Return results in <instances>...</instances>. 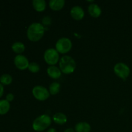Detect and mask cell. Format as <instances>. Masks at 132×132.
<instances>
[{
	"label": "cell",
	"instance_id": "6",
	"mask_svg": "<svg viewBox=\"0 0 132 132\" xmlns=\"http://www.w3.org/2000/svg\"><path fill=\"white\" fill-rule=\"evenodd\" d=\"M113 72L117 77L123 80H126L130 74V68L126 64L120 62L115 64Z\"/></svg>",
	"mask_w": 132,
	"mask_h": 132
},
{
	"label": "cell",
	"instance_id": "13",
	"mask_svg": "<svg viewBox=\"0 0 132 132\" xmlns=\"http://www.w3.org/2000/svg\"><path fill=\"white\" fill-rule=\"evenodd\" d=\"M52 119L55 123L59 125H64L67 122V116L62 112H57L53 116Z\"/></svg>",
	"mask_w": 132,
	"mask_h": 132
},
{
	"label": "cell",
	"instance_id": "12",
	"mask_svg": "<svg viewBox=\"0 0 132 132\" xmlns=\"http://www.w3.org/2000/svg\"><path fill=\"white\" fill-rule=\"evenodd\" d=\"M49 7L54 11H59L64 7L65 5L64 0H50L49 1Z\"/></svg>",
	"mask_w": 132,
	"mask_h": 132
},
{
	"label": "cell",
	"instance_id": "8",
	"mask_svg": "<svg viewBox=\"0 0 132 132\" xmlns=\"http://www.w3.org/2000/svg\"><path fill=\"white\" fill-rule=\"evenodd\" d=\"M14 64L17 68L21 70H24L27 69L29 66V61L27 57L22 54L17 55L14 58Z\"/></svg>",
	"mask_w": 132,
	"mask_h": 132
},
{
	"label": "cell",
	"instance_id": "4",
	"mask_svg": "<svg viewBox=\"0 0 132 132\" xmlns=\"http://www.w3.org/2000/svg\"><path fill=\"white\" fill-rule=\"evenodd\" d=\"M72 48V43L68 37H61L55 43V49L59 54H64L69 52Z\"/></svg>",
	"mask_w": 132,
	"mask_h": 132
},
{
	"label": "cell",
	"instance_id": "15",
	"mask_svg": "<svg viewBox=\"0 0 132 132\" xmlns=\"http://www.w3.org/2000/svg\"><path fill=\"white\" fill-rule=\"evenodd\" d=\"M32 5L35 10L38 12H42L46 9V2L45 0H34Z\"/></svg>",
	"mask_w": 132,
	"mask_h": 132
},
{
	"label": "cell",
	"instance_id": "14",
	"mask_svg": "<svg viewBox=\"0 0 132 132\" xmlns=\"http://www.w3.org/2000/svg\"><path fill=\"white\" fill-rule=\"evenodd\" d=\"M74 130L76 132H90L91 126L88 122H79L76 125Z\"/></svg>",
	"mask_w": 132,
	"mask_h": 132
},
{
	"label": "cell",
	"instance_id": "16",
	"mask_svg": "<svg viewBox=\"0 0 132 132\" xmlns=\"http://www.w3.org/2000/svg\"><path fill=\"white\" fill-rule=\"evenodd\" d=\"M12 49L14 52L18 54V55H19V54H21L22 53L24 52V51L25 50V45L22 42L16 41L12 44Z\"/></svg>",
	"mask_w": 132,
	"mask_h": 132
},
{
	"label": "cell",
	"instance_id": "25",
	"mask_svg": "<svg viewBox=\"0 0 132 132\" xmlns=\"http://www.w3.org/2000/svg\"><path fill=\"white\" fill-rule=\"evenodd\" d=\"M46 132H57V130L54 128H50L47 130Z\"/></svg>",
	"mask_w": 132,
	"mask_h": 132
},
{
	"label": "cell",
	"instance_id": "20",
	"mask_svg": "<svg viewBox=\"0 0 132 132\" xmlns=\"http://www.w3.org/2000/svg\"><path fill=\"white\" fill-rule=\"evenodd\" d=\"M28 69L30 72L33 73H38L40 71V66L36 62H32L30 63Z\"/></svg>",
	"mask_w": 132,
	"mask_h": 132
},
{
	"label": "cell",
	"instance_id": "23",
	"mask_svg": "<svg viewBox=\"0 0 132 132\" xmlns=\"http://www.w3.org/2000/svg\"><path fill=\"white\" fill-rule=\"evenodd\" d=\"M3 92H4L3 85L0 82V97H1L2 95H3Z\"/></svg>",
	"mask_w": 132,
	"mask_h": 132
},
{
	"label": "cell",
	"instance_id": "18",
	"mask_svg": "<svg viewBox=\"0 0 132 132\" xmlns=\"http://www.w3.org/2000/svg\"><path fill=\"white\" fill-rule=\"evenodd\" d=\"M61 85L57 82H54L51 83L49 86L48 91L50 95H56L60 92Z\"/></svg>",
	"mask_w": 132,
	"mask_h": 132
},
{
	"label": "cell",
	"instance_id": "10",
	"mask_svg": "<svg viewBox=\"0 0 132 132\" xmlns=\"http://www.w3.org/2000/svg\"><path fill=\"white\" fill-rule=\"evenodd\" d=\"M48 76L52 79H58L59 77H61L62 74V72L61 71L60 68L57 67L56 66H49L46 70Z\"/></svg>",
	"mask_w": 132,
	"mask_h": 132
},
{
	"label": "cell",
	"instance_id": "17",
	"mask_svg": "<svg viewBox=\"0 0 132 132\" xmlns=\"http://www.w3.org/2000/svg\"><path fill=\"white\" fill-rule=\"evenodd\" d=\"M10 108V104L6 99L0 100V115H5L9 112Z\"/></svg>",
	"mask_w": 132,
	"mask_h": 132
},
{
	"label": "cell",
	"instance_id": "3",
	"mask_svg": "<svg viewBox=\"0 0 132 132\" xmlns=\"http://www.w3.org/2000/svg\"><path fill=\"white\" fill-rule=\"evenodd\" d=\"M51 124V117L47 114H43L35 119L32 123V128L37 132L43 131L47 129Z\"/></svg>",
	"mask_w": 132,
	"mask_h": 132
},
{
	"label": "cell",
	"instance_id": "1",
	"mask_svg": "<svg viewBox=\"0 0 132 132\" xmlns=\"http://www.w3.org/2000/svg\"><path fill=\"white\" fill-rule=\"evenodd\" d=\"M45 28L41 23H33L28 26L27 30V36L32 42H37L42 39L45 34Z\"/></svg>",
	"mask_w": 132,
	"mask_h": 132
},
{
	"label": "cell",
	"instance_id": "7",
	"mask_svg": "<svg viewBox=\"0 0 132 132\" xmlns=\"http://www.w3.org/2000/svg\"><path fill=\"white\" fill-rule=\"evenodd\" d=\"M32 94L34 97L39 101H46V99H48L50 95L48 90L46 89L45 86H41V85H37L33 88Z\"/></svg>",
	"mask_w": 132,
	"mask_h": 132
},
{
	"label": "cell",
	"instance_id": "11",
	"mask_svg": "<svg viewBox=\"0 0 132 132\" xmlns=\"http://www.w3.org/2000/svg\"><path fill=\"white\" fill-rule=\"evenodd\" d=\"M88 11L89 14L93 18H99L102 14V10L100 6L95 3H92L88 5Z\"/></svg>",
	"mask_w": 132,
	"mask_h": 132
},
{
	"label": "cell",
	"instance_id": "24",
	"mask_svg": "<svg viewBox=\"0 0 132 132\" xmlns=\"http://www.w3.org/2000/svg\"><path fill=\"white\" fill-rule=\"evenodd\" d=\"M64 132H76V131H75V130H73V128H67V130H64Z\"/></svg>",
	"mask_w": 132,
	"mask_h": 132
},
{
	"label": "cell",
	"instance_id": "22",
	"mask_svg": "<svg viewBox=\"0 0 132 132\" xmlns=\"http://www.w3.org/2000/svg\"><path fill=\"white\" fill-rule=\"evenodd\" d=\"M14 99V94H12V93H9L7 95H6V100L10 103V102L12 101Z\"/></svg>",
	"mask_w": 132,
	"mask_h": 132
},
{
	"label": "cell",
	"instance_id": "21",
	"mask_svg": "<svg viewBox=\"0 0 132 132\" xmlns=\"http://www.w3.org/2000/svg\"><path fill=\"white\" fill-rule=\"evenodd\" d=\"M41 22H42L41 24H42L45 27V26H46V27H48V26H50V24H51L52 19L49 16H45L42 18V19H41Z\"/></svg>",
	"mask_w": 132,
	"mask_h": 132
},
{
	"label": "cell",
	"instance_id": "5",
	"mask_svg": "<svg viewBox=\"0 0 132 132\" xmlns=\"http://www.w3.org/2000/svg\"><path fill=\"white\" fill-rule=\"evenodd\" d=\"M44 60L50 66H54L57 63L59 59V53L55 48H50L45 50L43 55Z\"/></svg>",
	"mask_w": 132,
	"mask_h": 132
},
{
	"label": "cell",
	"instance_id": "2",
	"mask_svg": "<svg viewBox=\"0 0 132 132\" xmlns=\"http://www.w3.org/2000/svg\"><path fill=\"white\" fill-rule=\"evenodd\" d=\"M76 67V61L70 55H64L59 60V68L64 74H70L74 72Z\"/></svg>",
	"mask_w": 132,
	"mask_h": 132
},
{
	"label": "cell",
	"instance_id": "26",
	"mask_svg": "<svg viewBox=\"0 0 132 132\" xmlns=\"http://www.w3.org/2000/svg\"><path fill=\"white\" fill-rule=\"evenodd\" d=\"M0 24H1V23H0Z\"/></svg>",
	"mask_w": 132,
	"mask_h": 132
},
{
	"label": "cell",
	"instance_id": "9",
	"mask_svg": "<svg viewBox=\"0 0 132 132\" xmlns=\"http://www.w3.org/2000/svg\"><path fill=\"white\" fill-rule=\"evenodd\" d=\"M70 15L75 20L80 21L85 17V10L81 6L76 5L71 9Z\"/></svg>",
	"mask_w": 132,
	"mask_h": 132
},
{
	"label": "cell",
	"instance_id": "19",
	"mask_svg": "<svg viewBox=\"0 0 132 132\" xmlns=\"http://www.w3.org/2000/svg\"><path fill=\"white\" fill-rule=\"evenodd\" d=\"M12 77L10 74H8V73L3 74L0 77V82L3 85H10L12 83Z\"/></svg>",
	"mask_w": 132,
	"mask_h": 132
}]
</instances>
